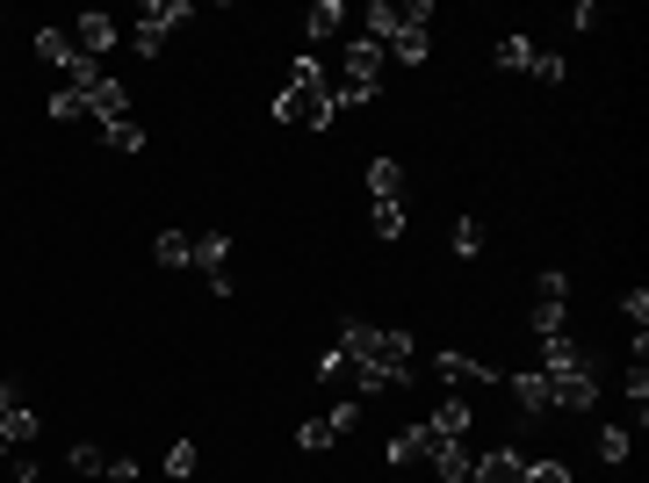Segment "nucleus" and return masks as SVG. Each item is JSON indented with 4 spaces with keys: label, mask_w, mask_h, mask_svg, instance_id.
<instances>
[{
    "label": "nucleus",
    "mask_w": 649,
    "mask_h": 483,
    "mask_svg": "<svg viewBox=\"0 0 649 483\" xmlns=\"http://www.w3.org/2000/svg\"><path fill=\"white\" fill-rule=\"evenodd\" d=\"M368 225H376V239H405V203H376Z\"/></svg>",
    "instance_id": "29"
},
{
    "label": "nucleus",
    "mask_w": 649,
    "mask_h": 483,
    "mask_svg": "<svg viewBox=\"0 0 649 483\" xmlns=\"http://www.w3.org/2000/svg\"><path fill=\"white\" fill-rule=\"evenodd\" d=\"M36 58H44V66H58V80H66V72L80 66V44H72L66 30H36Z\"/></svg>",
    "instance_id": "11"
},
{
    "label": "nucleus",
    "mask_w": 649,
    "mask_h": 483,
    "mask_svg": "<svg viewBox=\"0 0 649 483\" xmlns=\"http://www.w3.org/2000/svg\"><path fill=\"white\" fill-rule=\"evenodd\" d=\"M498 72H527L534 66V44H527V36H498Z\"/></svg>",
    "instance_id": "22"
},
{
    "label": "nucleus",
    "mask_w": 649,
    "mask_h": 483,
    "mask_svg": "<svg viewBox=\"0 0 649 483\" xmlns=\"http://www.w3.org/2000/svg\"><path fill=\"white\" fill-rule=\"evenodd\" d=\"M542 376H548V398H556V412H592V404H599V376H592V361L542 368Z\"/></svg>",
    "instance_id": "4"
},
{
    "label": "nucleus",
    "mask_w": 649,
    "mask_h": 483,
    "mask_svg": "<svg viewBox=\"0 0 649 483\" xmlns=\"http://www.w3.org/2000/svg\"><path fill=\"white\" fill-rule=\"evenodd\" d=\"M332 116H340V102H332V72H324L318 58H296L289 87L274 94V123H282V130H332Z\"/></svg>",
    "instance_id": "2"
},
{
    "label": "nucleus",
    "mask_w": 649,
    "mask_h": 483,
    "mask_svg": "<svg viewBox=\"0 0 649 483\" xmlns=\"http://www.w3.org/2000/svg\"><path fill=\"white\" fill-rule=\"evenodd\" d=\"M469 426H477V412H469L462 398H447L441 412L426 418V433H433V440H469Z\"/></svg>",
    "instance_id": "10"
},
{
    "label": "nucleus",
    "mask_w": 649,
    "mask_h": 483,
    "mask_svg": "<svg viewBox=\"0 0 649 483\" xmlns=\"http://www.w3.org/2000/svg\"><path fill=\"white\" fill-rule=\"evenodd\" d=\"M72 44H80V58H94V66H102L109 51H116V36H123V22L116 15H102V8H87V15H72Z\"/></svg>",
    "instance_id": "5"
},
{
    "label": "nucleus",
    "mask_w": 649,
    "mask_h": 483,
    "mask_svg": "<svg viewBox=\"0 0 649 483\" xmlns=\"http://www.w3.org/2000/svg\"><path fill=\"white\" fill-rule=\"evenodd\" d=\"M520 483H578V476H570V462L542 455V462H527V469H520Z\"/></svg>",
    "instance_id": "26"
},
{
    "label": "nucleus",
    "mask_w": 649,
    "mask_h": 483,
    "mask_svg": "<svg viewBox=\"0 0 649 483\" xmlns=\"http://www.w3.org/2000/svg\"><path fill=\"white\" fill-rule=\"evenodd\" d=\"M340 354H346V382H354L361 404L411 382V332H390V325H346V332H340Z\"/></svg>",
    "instance_id": "1"
},
{
    "label": "nucleus",
    "mask_w": 649,
    "mask_h": 483,
    "mask_svg": "<svg viewBox=\"0 0 649 483\" xmlns=\"http://www.w3.org/2000/svg\"><path fill=\"white\" fill-rule=\"evenodd\" d=\"M109 145H116V152H145V130H137V116L130 123H116V130H102Z\"/></svg>",
    "instance_id": "31"
},
{
    "label": "nucleus",
    "mask_w": 649,
    "mask_h": 483,
    "mask_svg": "<svg viewBox=\"0 0 649 483\" xmlns=\"http://www.w3.org/2000/svg\"><path fill=\"white\" fill-rule=\"evenodd\" d=\"M189 15H195L189 0H145V8H137V22H130V51H137V58H159V51H167V36L181 30Z\"/></svg>",
    "instance_id": "3"
},
{
    "label": "nucleus",
    "mask_w": 649,
    "mask_h": 483,
    "mask_svg": "<svg viewBox=\"0 0 649 483\" xmlns=\"http://www.w3.org/2000/svg\"><path fill=\"white\" fill-rule=\"evenodd\" d=\"M66 469H72V476H109V455L94 448V440H72V448H66Z\"/></svg>",
    "instance_id": "21"
},
{
    "label": "nucleus",
    "mask_w": 649,
    "mask_h": 483,
    "mask_svg": "<svg viewBox=\"0 0 649 483\" xmlns=\"http://www.w3.org/2000/svg\"><path fill=\"white\" fill-rule=\"evenodd\" d=\"M447 245H455L462 260H477V253H483V225H477V217H455V231H447Z\"/></svg>",
    "instance_id": "25"
},
{
    "label": "nucleus",
    "mask_w": 649,
    "mask_h": 483,
    "mask_svg": "<svg viewBox=\"0 0 649 483\" xmlns=\"http://www.w3.org/2000/svg\"><path fill=\"white\" fill-rule=\"evenodd\" d=\"M620 311H628V325L642 332V325H649V296H642V289H628V296H620Z\"/></svg>",
    "instance_id": "34"
},
{
    "label": "nucleus",
    "mask_w": 649,
    "mask_h": 483,
    "mask_svg": "<svg viewBox=\"0 0 649 483\" xmlns=\"http://www.w3.org/2000/svg\"><path fill=\"white\" fill-rule=\"evenodd\" d=\"M15 404H22V398H15V382H8V376H0V418H8V412H15Z\"/></svg>",
    "instance_id": "35"
},
{
    "label": "nucleus",
    "mask_w": 649,
    "mask_h": 483,
    "mask_svg": "<svg viewBox=\"0 0 649 483\" xmlns=\"http://www.w3.org/2000/svg\"><path fill=\"white\" fill-rule=\"evenodd\" d=\"M628 455H635V433L628 426H606V433H599V462H606V469H620Z\"/></svg>",
    "instance_id": "23"
},
{
    "label": "nucleus",
    "mask_w": 649,
    "mask_h": 483,
    "mask_svg": "<svg viewBox=\"0 0 649 483\" xmlns=\"http://www.w3.org/2000/svg\"><path fill=\"white\" fill-rule=\"evenodd\" d=\"M390 58H397V66H426V58H433V30H419V22H405V30L390 36Z\"/></svg>",
    "instance_id": "13"
},
{
    "label": "nucleus",
    "mask_w": 649,
    "mask_h": 483,
    "mask_svg": "<svg viewBox=\"0 0 649 483\" xmlns=\"http://www.w3.org/2000/svg\"><path fill=\"white\" fill-rule=\"evenodd\" d=\"M563 325H570V303H534V311H527V332H534V340H556Z\"/></svg>",
    "instance_id": "20"
},
{
    "label": "nucleus",
    "mask_w": 649,
    "mask_h": 483,
    "mask_svg": "<svg viewBox=\"0 0 649 483\" xmlns=\"http://www.w3.org/2000/svg\"><path fill=\"white\" fill-rule=\"evenodd\" d=\"M310 376H318V382H346V354H340V346H332V354H318V368H310Z\"/></svg>",
    "instance_id": "33"
},
{
    "label": "nucleus",
    "mask_w": 649,
    "mask_h": 483,
    "mask_svg": "<svg viewBox=\"0 0 649 483\" xmlns=\"http://www.w3.org/2000/svg\"><path fill=\"white\" fill-rule=\"evenodd\" d=\"M195 267L209 275L217 296H231V239H224V231H203V239H195Z\"/></svg>",
    "instance_id": "6"
},
{
    "label": "nucleus",
    "mask_w": 649,
    "mask_h": 483,
    "mask_svg": "<svg viewBox=\"0 0 649 483\" xmlns=\"http://www.w3.org/2000/svg\"><path fill=\"white\" fill-rule=\"evenodd\" d=\"M44 108H52V123H94V108H87L80 87H52V102H44Z\"/></svg>",
    "instance_id": "18"
},
{
    "label": "nucleus",
    "mask_w": 649,
    "mask_h": 483,
    "mask_svg": "<svg viewBox=\"0 0 649 483\" xmlns=\"http://www.w3.org/2000/svg\"><path fill=\"white\" fill-rule=\"evenodd\" d=\"M296 448H304V455H324V448H332V426H324V418H304V426H296Z\"/></svg>",
    "instance_id": "30"
},
{
    "label": "nucleus",
    "mask_w": 649,
    "mask_h": 483,
    "mask_svg": "<svg viewBox=\"0 0 649 483\" xmlns=\"http://www.w3.org/2000/svg\"><path fill=\"white\" fill-rule=\"evenodd\" d=\"M433 368H441V376L455 382V390H462V382H498V368L469 361V354H455V346H447V354H433Z\"/></svg>",
    "instance_id": "14"
},
{
    "label": "nucleus",
    "mask_w": 649,
    "mask_h": 483,
    "mask_svg": "<svg viewBox=\"0 0 649 483\" xmlns=\"http://www.w3.org/2000/svg\"><path fill=\"white\" fill-rule=\"evenodd\" d=\"M368 195L376 203H405V159H368Z\"/></svg>",
    "instance_id": "12"
},
{
    "label": "nucleus",
    "mask_w": 649,
    "mask_h": 483,
    "mask_svg": "<svg viewBox=\"0 0 649 483\" xmlns=\"http://www.w3.org/2000/svg\"><path fill=\"white\" fill-rule=\"evenodd\" d=\"M87 108H94V123H102V130H116V123H130V87L123 80H94V94H87Z\"/></svg>",
    "instance_id": "7"
},
{
    "label": "nucleus",
    "mask_w": 649,
    "mask_h": 483,
    "mask_svg": "<svg viewBox=\"0 0 649 483\" xmlns=\"http://www.w3.org/2000/svg\"><path fill=\"white\" fill-rule=\"evenodd\" d=\"M527 72H534V80H542V87H556V80H563L570 66H563V58H556V51H534V66H527Z\"/></svg>",
    "instance_id": "32"
},
{
    "label": "nucleus",
    "mask_w": 649,
    "mask_h": 483,
    "mask_svg": "<svg viewBox=\"0 0 649 483\" xmlns=\"http://www.w3.org/2000/svg\"><path fill=\"white\" fill-rule=\"evenodd\" d=\"M505 390H513V404H520L527 418H548V412H556V398H548V376H542V368H520Z\"/></svg>",
    "instance_id": "8"
},
{
    "label": "nucleus",
    "mask_w": 649,
    "mask_h": 483,
    "mask_svg": "<svg viewBox=\"0 0 649 483\" xmlns=\"http://www.w3.org/2000/svg\"><path fill=\"white\" fill-rule=\"evenodd\" d=\"M520 469H527V462H520L513 448H491V455H477V476H469V483H520Z\"/></svg>",
    "instance_id": "15"
},
{
    "label": "nucleus",
    "mask_w": 649,
    "mask_h": 483,
    "mask_svg": "<svg viewBox=\"0 0 649 483\" xmlns=\"http://www.w3.org/2000/svg\"><path fill=\"white\" fill-rule=\"evenodd\" d=\"M340 30H346V8H340V0H318V8L304 15V36H310V44H332Z\"/></svg>",
    "instance_id": "16"
},
{
    "label": "nucleus",
    "mask_w": 649,
    "mask_h": 483,
    "mask_svg": "<svg viewBox=\"0 0 649 483\" xmlns=\"http://www.w3.org/2000/svg\"><path fill=\"white\" fill-rule=\"evenodd\" d=\"M383 455H390V469H411V462H426V433H419V426L390 433V448H383Z\"/></svg>",
    "instance_id": "19"
},
{
    "label": "nucleus",
    "mask_w": 649,
    "mask_h": 483,
    "mask_svg": "<svg viewBox=\"0 0 649 483\" xmlns=\"http://www.w3.org/2000/svg\"><path fill=\"white\" fill-rule=\"evenodd\" d=\"M534 303H570V275L563 267H542V275H534Z\"/></svg>",
    "instance_id": "24"
},
{
    "label": "nucleus",
    "mask_w": 649,
    "mask_h": 483,
    "mask_svg": "<svg viewBox=\"0 0 649 483\" xmlns=\"http://www.w3.org/2000/svg\"><path fill=\"white\" fill-rule=\"evenodd\" d=\"M36 433H44V426H36V412H30V404H15V412L0 418V462L22 455V448H36Z\"/></svg>",
    "instance_id": "9"
},
{
    "label": "nucleus",
    "mask_w": 649,
    "mask_h": 483,
    "mask_svg": "<svg viewBox=\"0 0 649 483\" xmlns=\"http://www.w3.org/2000/svg\"><path fill=\"white\" fill-rule=\"evenodd\" d=\"M195 469H203V448H195V440H173L167 448V476H195Z\"/></svg>",
    "instance_id": "27"
},
{
    "label": "nucleus",
    "mask_w": 649,
    "mask_h": 483,
    "mask_svg": "<svg viewBox=\"0 0 649 483\" xmlns=\"http://www.w3.org/2000/svg\"><path fill=\"white\" fill-rule=\"evenodd\" d=\"M152 260H159V267H195V239H189V231H159Z\"/></svg>",
    "instance_id": "17"
},
{
    "label": "nucleus",
    "mask_w": 649,
    "mask_h": 483,
    "mask_svg": "<svg viewBox=\"0 0 649 483\" xmlns=\"http://www.w3.org/2000/svg\"><path fill=\"white\" fill-rule=\"evenodd\" d=\"M324 426H332V440H346V433L361 426V398H340L332 412H324Z\"/></svg>",
    "instance_id": "28"
}]
</instances>
